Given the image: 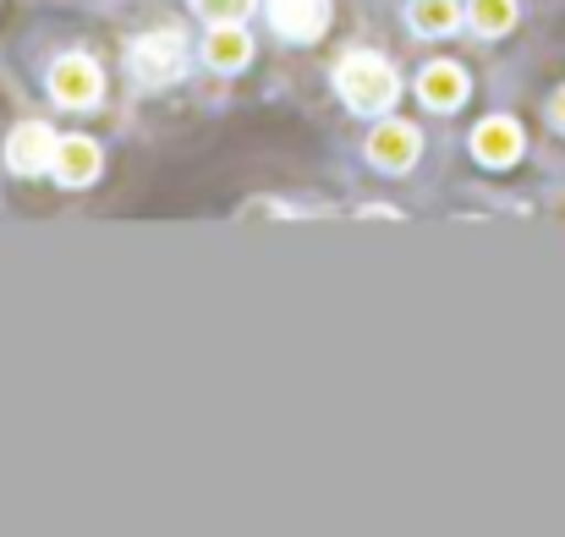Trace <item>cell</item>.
<instances>
[{"label": "cell", "mask_w": 565, "mask_h": 537, "mask_svg": "<svg viewBox=\"0 0 565 537\" xmlns=\"http://www.w3.org/2000/svg\"><path fill=\"white\" fill-rule=\"evenodd\" d=\"M335 88H341V99L352 105V110H363V116H374V110H390L395 105V72H390V61L374 55V50H352L341 66H335Z\"/></svg>", "instance_id": "1"}, {"label": "cell", "mask_w": 565, "mask_h": 537, "mask_svg": "<svg viewBox=\"0 0 565 537\" xmlns=\"http://www.w3.org/2000/svg\"><path fill=\"white\" fill-rule=\"evenodd\" d=\"M127 61H132V77H138V83H171V77L182 72V61H188V39L171 33V28L143 33V39L127 50Z\"/></svg>", "instance_id": "2"}, {"label": "cell", "mask_w": 565, "mask_h": 537, "mask_svg": "<svg viewBox=\"0 0 565 537\" xmlns=\"http://www.w3.org/2000/svg\"><path fill=\"white\" fill-rule=\"evenodd\" d=\"M55 132L44 127V121H22L17 132H11V143H6V165L17 171V176H39V171H50L55 165Z\"/></svg>", "instance_id": "3"}, {"label": "cell", "mask_w": 565, "mask_h": 537, "mask_svg": "<svg viewBox=\"0 0 565 537\" xmlns=\"http://www.w3.org/2000/svg\"><path fill=\"white\" fill-rule=\"evenodd\" d=\"M99 88H105V77H99V66H94L88 55H66V61H55V72H50V94H55L61 105H94Z\"/></svg>", "instance_id": "4"}, {"label": "cell", "mask_w": 565, "mask_h": 537, "mask_svg": "<svg viewBox=\"0 0 565 537\" xmlns=\"http://www.w3.org/2000/svg\"><path fill=\"white\" fill-rule=\"evenodd\" d=\"M269 22L286 39L308 44V39H319L330 28V0H269Z\"/></svg>", "instance_id": "5"}, {"label": "cell", "mask_w": 565, "mask_h": 537, "mask_svg": "<svg viewBox=\"0 0 565 537\" xmlns=\"http://www.w3.org/2000/svg\"><path fill=\"white\" fill-rule=\"evenodd\" d=\"M472 154H478L483 165H494V171L516 165V154H522V127H516L511 116H489V121L472 132Z\"/></svg>", "instance_id": "6"}, {"label": "cell", "mask_w": 565, "mask_h": 537, "mask_svg": "<svg viewBox=\"0 0 565 537\" xmlns=\"http://www.w3.org/2000/svg\"><path fill=\"white\" fill-rule=\"evenodd\" d=\"M417 149H423V138L406 121H384L374 138H369V154H374L379 171H412L417 165Z\"/></svg>", "instance_id": "7"}, {"label": "cell", "mask_w": 565, "mask_h": 537, "mask_svg": "<svg viewBox=\"0 0 565 537\" xmlns=\"http://www.w3.org/2000/svg\"><path fill=\"white\" fill-rule=\"evenodd\" d=\"M417 94H423L428 110H456V105L467 99V72L450 66V61H434V66L417 77Z\"/></svg>", "instance_id": "8"}, {"label": "cell", "mask_w": 565, "mask_h": 537, "mask_svg": "<svg viewBox=\"0 0 565 537\" xmlns=\"http://www.w3.org/2000/svg\"><path fill=\"white\" fill-rule=\"evenodd\" d=\"M203 55H209V66H220V72H236V66H247V55H253V39H247L236 22H214V33L203 39Z\"/></svg>", "instance_id": "9"}, {"label": "cell", "mask_w": 565, "mask_h": 537, "mask_svg": "<svg viewBox=\"0 0 565 537\" xmlns=\"http://www.w3.org/2000/svg\"><path fill=\"white\" fill-rule=\"evenodd\" d=\"M55 176L66 186H83V181L99 176V149L88 138H61L55 143Z\"/></svg>", "instance_id": "10"}, {"label": "cell", "mask_w": 565, "mask_h": 537, "mask_svg": "<svg viewBox=\"0 0 565 537\" xmlns=\"http://www.w3.org/2000/svg\"><path fill=\"white\" fill-rule=\"evenodd\" d=\"M406 17H412V28H417V33H428V39H434V33H450V28L461 22V6H456V0H412V11H406Z\"/></svg>", "instance_id": "11"}, {"label": "cell", "mask_w": 565, "mask_h": 537, "mask_svg": "<svg viewBox=\"0 0 565 537\" xmlns=\"http://www.w3.org/2000/svg\"><path fill=\"white\" fill-rule=\"evenodd\" d=\"M511 22H516V0H472V28H478V33L494 39V33H505Z\"/></svg>", "instance_id": "12"}, {"label": "cell", "mask_w": 565, "mask_h": 537, "mask_svg": "<svg viewBox=\"0 0 565 537\" xmlns=\"http://www.w3.org/2000/svg\"><path fill=\"white\" fill-rule=\"evenodd\" d=\"M198 11H203L209 22H242V17L253 11V0H198Z\"/></svg>", "instance_id": "13"}, {"label": "cell", "mask_w": 565, "mask_h": 537, "mask_svg": "<svg viewBox=\"0 0 565 537\" xmlns=\"http://www.w3.org/2000/svg\"><path fill=\"white\" fill-rule=\"evenodd\" d=\"M550 116H555V127L565 132V88H555V99H550Z\"/></svg>", "instance_id": "14"}]
</instances>
